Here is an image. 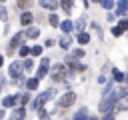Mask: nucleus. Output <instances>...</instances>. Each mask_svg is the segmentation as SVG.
<instances>
[{"instance_id":"obj_17","label":"nucleus","mask_w":128,"mask_h":120,"mask_svg":"<svg viewBox=\"0 0 128 120\" xmlns=\"http://www.w3.org/2000/svg\"><path fill=\"white\" fill-rule=\"evenodd\" d=\"M48 72H50V68L40 64V66H38V70H36V78H38V80H44V78L48 76Z\"/></svg>"},{"instance_id":"obj_32","label":"nucleus","mask_w":128,"mask_h":120,"mask_svg":"<svg viewBox=\"0 0 128 120\" xmlns=\"http://www.w3.org/2000/svg\"><path fill=\"white\" fill-rule=\"evenodd\" d=\"M118 26H120L122 30H128V18H122V20L118 22Z\"/></svg>"},{"instance_id":"obj_16","label":"nucleus","mask_w":128,"mask_h":120,"mask_svg":"<svg viewBox=\"0 0 128 120\" xmlns=\"http://www.w3.org/2000/svg\"><path fill=\"white\" fill-rule=\"evenodd\" d=\"M48 24H50V26H54V28H60V24H62V22H60L58 14L50 12V14H48Z\"/></svg>"},{"instance_id":"obj_5","label":"nucleus","mask_w":128,"mask_h":120,"mask_svg":"<svg viewBox=\"0 0 128 120\" xmlns=\"http://www.w3.org/2000/svg\"><path fill=\"white\" fill-rule=\"evenodd\" d=\"M66 76H68V72H66V64H56L54 70H52V74H50V78H52L54 82H64Z\"/></svg>"},{"instance_id":"obj_24","label":"nucleus","mask_w":128,"mask_h":120,"mask_svg":"<svg viewBox=\"0 0 128 120\" xmlns=\"http://www.w3.org/2000/svg\"><path fill=\"white\" fill-rule=\"evenodd\" d=\"M40 6H42V8H48V10H56V8L60 6V2H46V0H44V2H40Z\"/></svg>"},{"instance_id":"obj_42","label":"nucleus","mask_w":128,"mask_h":120,"mask_svg":"<svg viewBox=\"0 0 128 120\" xmlns=\"http://www.w3.org/2000/svg\"><path fill=\"white\" fill-rule=\"evenodd\" d=\"M2 86H4V80H2V76H0V90H2Z\"/></svg>"},{"instance_id":"obj_43","label":"nucleus","mask_w":128,"mask_h":120,"mask_svg":"<svg viewBox=\"0 0 128 120\" xmlns=\"http://www.w3.org/2000/svg\"><path fill=\"white\" fill-rule=\"evenodd\" d=\"M88 120H98V118H96V116H90V118H88Z\"/></svg>"},{"instance_id":"obj_45","label":"nucleus","mask_w":128,"mask_h":120,"mask_svg":"<svg viewBox=\"0 0 128 120\" xmlns=\"http://www.w3.org/2000/svg\"><path fill=\"white\" fill-rule=\"evenodd\" d=\"M126 82H128V72H126Z\"/></svg>"},{"instance_id":"obj_2","label":"nucleus","mask_w":128,"mask_h":120,"mask_svg":"<svg viewBox=\"0 0 128 120\" xmlns=\"http://www.w3.org/2000/svg\"><path fill=\"white\" fill-rule=\"evenodd\" d=\"M8 74H10L12 82H24V66H22V62H12L8 66Z\"/></svg>"},{"instance_id":"obj_33","label":"nucleus","mask_w":128,"mask_h":120,"mask_svg":"<svg viewBox=\"0 0 128 120\" xmlns=\"http://www.w3.org/2000/svg\"><path fill=\"white\" fill-rule=\"evenodd\" d=\"M54 44H56V42H54V40H52V38H46V40H44V44H42V46H44V48H50V46H54Z\"/></svg>"},{"instance_id":"obj_12","label":"nucleus","mask_w":128,"mask_h":120,"mask_svg":"<svg viewBox=\"0 0 128 120\" xmlns=\"http://www.w3.org/2000/svg\"><path fill=\"white\" fill-rule=\"evenodd\" d=\"M24 34H26V38H30V40H36V38L40 36V28H36V26H30V28H26V30H24Z\"/></svg>"},{"instance_id":"obj_10","label":"nucleus","mask_w":128,"mask_h":120,"mask_svg":"<svg viewBox=\"0 0 128 120\" xmlns=\"http://www.w3.org/2000/svg\"><path fill=\"white\" fill-rule=\"evenodd\" d=\"M60 30H62V34H64V36H70V32H72V30H76V26H74V22H72V20H62Z\"/></svg>"},{"instance_id":"obj_44","label":"nucleus","mask_w":128,"mask_h":120,"mask_svg":"<svg viewBox=\"0 0 128 120\" xmlns=\"http://www.w3.org/2000/svg\"><path fill=\"white\" fill-rule=\"evenodd\" d=\"M12 120H22V118H16V116H12Z\"/></svg>"},{"instance_id":"obj_36","label":"nucleus","mask_w":128,"mask_h":120,"mask_svg":"<svg viewBox=\"0 0 128 120\" xmlns=\"http://www.w3.org/2000/svg\"><path fill=\"white\" fill-rule=\"evenodd\" d=\"M6 18H8V14H6V10L0 6V20H6Z\"/></svg>"},{"instance_id":"obj_30","label":"nucleus","mask_w":128,"mask_h":120,"mask_svg":"<svg viewBox=\"0 0 128 120\" xmlns=\"http://www.w3.org/2000/svg\"><path fill=\"white\" fill-rule=\"evenodd\" d=\"M122 34H124V30H122V28H120L118 24H116V26H112V36H116V38H120Z\"/></svg>"},{"instance_id":"obj_28","label":"nucleus","mask_w":128,"mask_h":120,"mask_svg":"<svg viewBox=\"0 0 128 120\" xmlns=\"http://www.w3.org/2000/svg\"><path fill=\"white\" fill-rule=\"evenodd\" d=\"M14 116H16V118H22V120H24V116H26V108H24V106H18V108L14 110Z\"/></svg>"},{"instance_id":"obj_26","label":"nucleus","mask_w":128,"mask_h":120,"mask_svg":"<svg viewBox=\"0 0 128 120\" xmlns=\"http://www.w3.org/2000/svg\"><path fill=\"white\" fill-rule=\"evenodd\" d=\"M74 26H76V30H78V34H80V32H86V30H84V28H86V20H84V18H80V20H76V22H74Z\"/></svg>"},{"instance_id":"obj_8","label":"nucleus","mask_w":128,"mask_h":120,"mask_svg":"<svg viewBox=\"0 0 128 120\" xmlns=\"http://www.w3.org/2000/svg\"><path fill=\"white\" fill-rule=\"evenodd\" d=\"M114 14H116V18H126V16H128V2H126V0L118 2V4H116Z\"/></svg>"},{"instance_id":"obj_18","label":"nucleus","mask_w":128,"mask_h":120,"mask_svg":"<svg viewBox=\"0 0 128 120\" xmlns=\"http://www.w3.org/2000/svg\"><path fill=\"white\" fill-rule=\"evenodd\" d=\"M116 4H118V2H112V0H102V2H100V6H102L104 10H108V12H114V10H116Z\"/></svg>"},{"instance_id":"obj_22","label":"nucleus","mask_w":128,"mask_h":120,"mask_svg":"<svg viewBox=\"0 0 128 120\" xmlns=\"http://www.w3.org/2000/svg\"><path fill=\"white\" fill-rule=\"evenodd\" d=\"M42 52H44V46H40V44H34V46H32V58L42 56Z\"/></svg>"},{"instance_id":"obj_25","label":"nucleus","mask_w":128,"mask_h":120,"mask_svg":"<svg viewBox=\"0 0 128 120\" xmlns=\"http://www.w3.org/2000/svg\"><path fill=\"white\" fill-rule=\"evenodd\" d=\"M72 6H74V2H70V0H66V2H60V8H62L66 14H70V12H72Z\"/></svg>"},{"instance_id":"obj_1","label":"nucleus","mask_w":128,"mask_h":120,"mask_svg":"<svg viewBox=\"0 0 128 120\" xmlns=\"http://www.w3.org/2000/svg\"><path fill=\"white\" fill-rule=\"evenodd\" d=\"M54 94H56V90H54V88H48V90H44L42 94H38V96L32 100V110L40 112V110L44 108V104H46L48 100H52V98H54Z\"/></svg>"},{"instance_id":"obj_39","label":"nucleus","mask_w":128,"mask_h":120,"mask_svg":"<svg viewBox=\"0 0 128 120\" xmlns=\"http://www.w3.org/2000/svg\"><path fill=\"white\" fill-rule=\"evenodd\" d=\"M102 120H116V116H114V112H112V114H106V116H102Z\"/></svg>"},{"instance_id":"obj_9","label":"nucleus","mask_w":128,"mask_h":120,"mask_svg":"<svg viewBox=\"0 0 128 120\" xmlns=\"http://www.w3.org/2000/svg\"><path fill=\"white\" fill-rule=\"evenodd\" d=\"M32 22H34V14H32L30 10H24V12L20 14V24H22V26H26V28H30V26H32Z\"/></svg>"},{"instance_id":"obj_3","label":"nucleus","mask_w":128,"mask_h":120,"mask_svg":"<svg viewBox=\"0 0 128 120\" xmlns=\"http://www.w3.org/2000/svg\"><path fill=\"white\" fill-rule=\"evenodd\" d=\"M20 98H22V94H8V96H4L2 98V108L4 110H8V108H18V102H20Z\"/></svg>"},{"instance_id":"obj_37","label":"nucleus","mask_w":128,"mask_h":120,"mask_svg":"<svg viewBox=\"0 0 128 120\" xmlns=\"http://www.w3.org/2000/svg\"><path fill=\"white\" fill-rule=\"evenodd\" d=\"M40 64H42V66H48V68H50V58H42V60H40Z\"/></svg>"},{"instance_id":"obj_15","label":"nucleus","mask_w":128,"mask_h":120,"mask_svg":"<svg viewBox=\"0 0 128 120\" xmlns=\"http://www.w3.org/2000/svg\"><path fill=\"white\" fill-rule=\"evenodd\" d=\"M90 118V114H88V108L86 106H82L76 114H74V120H88Z\"/></svg>"},{"instance_id":"obj_23","label":"nucleus","mask_w":128,"mask_h":120,"mask_svg":"<svg viewBox=\"0 0 128 120\" xmlns=\"http://www.w3.org/2000/svg\"><path fill=\"white\" fill-rule=\"evenodd\" d=\"M22 66H24V70H26V72H30V70L34 68V58L30 56V58H26V60H22Z\"/></svg>"},{"instance_id":"obj_29","label":"nucleus","mask_w":128,"mask_h":120,"mask_svg":"<svg viewBox=\"0 0 128 120\" xmlns=\"http://www.w3.org/2000/svg\"><path fill=\"white\" fill-rule=\"evenodd\" d=\"M116 110H120V112H126V110H128V100H120V102L116 104Z\"/></svg>"},{"instance_id":"obj_7","label":"nucleus","mask_w":128,"mask_h":120,"mask_svg":"<svg viewBox=\"0 0 128 120\" xmlns=\"http://www.w3.org/2000/svg\"><path fill=\"white\" fill-rule=\"evenodd\" d=\"M24 36H26L24 32H16V34H14L12 38H10V44H8V50H10V52H14L16 48L20 50V46H24V44H22V38H24Z\"/></svg>"},{"instance_id":"obj_34","label":"nucleus","mask_w":128,"mask_h":120,"mask_svg":"<svg viewBox=\"0 0 128 120\" xmlns=\"http://www.w3.org/2000/svg\"><path fill=\"white\" fill-rule=\"evenodd\" d=\"M106 20H108V22H114V20H116V14H114V12H108V14H106Z\"/></svg>"},{"instance_id":"obj_21","label":"nucleus","mask_w":128,"mask_h":120,"mask_svg":"<svg viewBox=\"0 0 128 120\" xmlns=\"http://www.w3.org/2000/svg\"><path fill=\"white\" fill-rule=\"evenodd\" d=\"M90 30H94V32H96V36H98L100 40L104 38V32H102V26H100L98 22H90Z\"/></svg>"},{"instance_id":"obj_6","label":"nucleus","mask_w":128,"mask_h":120,"mask_svg":"<svg viewBox=\"0 0 128 120\" xmlns=\"http://www.w3.org/2000/svg\"><path fill=\"white\" fill-rule=\"evenodd\" d=\"M98 110L106 116V114H112L114 110H116V102L112 100V98H102L100 100V104H98Z\"/></svg>"},{"instance_id":"obj_38","label":"nucleus","mask_w":128,"mask_h":120,"mask_svg":"<svg viewBox=\"0 0 128 120\" xmlns=\"http://www.w3.org/2000/svg\"><path fill=\"white\" fill-rule=\"evenodd\" d=\"M108 82H110V80H108L106 76H100V78H98V84H108Z\"/></svg>"},{"instance_id":"obj_19","label":"nucleus","mask_w":128,"mask_h":120,"mask_svg":"<svg viewBox=\"0 0 128 120\" xmlns=\"http://www.w3.org/2000/svg\"><path fill=\"white\" fill-rule=\"evenodd\" d=\"M76 40H78V44L86 46V44L90 42V34H88V32H80V34H76Z\"/></svg>"},{"instance_id":"obj_11","label":"nucleus","mask_w":128,"mask_h":120,"mask_svg":"<svg viewBox=\"0 0 128 120\" xmlns=\"http://www.w3.org/2000/svg\"><path fill=\"white\" fill-rule=\"evenodd\" d=\"M112 80L118 82V84H122V82H126V74L122 70H118V68H112Z\"/></svg>"},{"instance_id":"obj_41","label":"nucleus","mask_w":128,"mask_h":120,"mask_svg":"<svg viewBox=\"0 0 128 120\" xmlns=\"http://www.w3.org/2000/svg\"><path fill=\"white\" fill-rule=\"evenodd\" d=\"M2 66H4V56L0 54V68H2Z\"/></svg>"},{"instance_id":"obj_20","label":"nucleus","mask_w":128,"mask_h":120,"mask_svg":"<svg viewBox=\"0 0 128 120\" xmlns=\"http://www.w3.org/2000/svg\"><path fill=\"white\" fill-rule=\"evenodd\" d=\"M18 54H20L24 60H26V58H30V56H32V46H26V44H24V46H20Z\"/></svg>"},{"instance_id":"obj_35","label":"nucleus","mask_w":128,"mask_h":120,"mask_svg":"<svg viewBox=\"0 0 128 120\" xmlns=\"http://www.w3.org/2000/svg\"><path fill=\"white\" fill-rule=\"evenodd\" d=\"M20 102H22V104H28V102H30V94H22Z\"/></svg>"},{"instance_id":"obj_40","label":"nucleus","mask_w":128,"mask_h":120,"mask_svg":"<svg viewBox=\"0 0 128 120\" xmlns=\"http://www.w3.org/2000/svg\"><path fill=\"white\" fill-rule=\"evenodd\" d=\"M4 114H6V110L2 108V110H0V120H4Z\"/></svg>"},{"instance_id":"obj_13","label":"nucleus","mask_w":128,"mask_h":120,"mask_svg":"<svg viewBox=\"0 0 128 120\" xmlns=\"http://www.w3.org/2000/svg\"><path fill=\"white\" fill-rule=\"evenodd\" d=\"M58 46H60L64 52H68V50H70V46H72V38H70V36H62V38L58 40Z\"/></svg>"},{"instance_id":"obj_4","label":"nucleus","mask_w":128,"mask_h":120,"mask_svg":"<svg viewBox=\"0 0 128 120\" xmlns=\"http://www.w3.org/2000/svg\"><path fill=\"white\" fill-rule=\"evenodd\" d=\"M74 102H76V94H74L72 90H68V92H64V94L58 98V108H70Z\"/></svg>"},{"instance_id":"obj_31","label":"nucleus","mask_w":128,"mask_h":120,"mask_svg":"<svg viewBox=\"0 0 128 120\" xmlns=\"http://www.w3.org/2000/svg\"><path fill=\"white\" fill-rule=\"evenodd\" d=\"M38 116H40V120H50V114L46 112V108H42V110L38 112Z\"/></svg>"},{"instance_id":"obj_14","label":"nucleus","mask_w":128,"mask_h":120,"mask_svg":"<svg viewBox=\"0 0 128 120\" xmlns=\"http://www.w3.org/2000/svg\"><path fill=\"white\" fill-rule=\"evenodd\" d=\"M38 86H40V80H38L36 76H32V78H28V80H26V88H28L30 92H34Z\"/></svg>"},{"instance_id":"obj_27","label":"nucleus","mask_w":128,"mask_h":120,"mask_svg":"<svg viewBox=\"0 0 128 120\" xmlns=\"http://www.w3.org/2000/svg\"><path fill=\"white\" fill-rule=\"evenodd\" d=\"M84 54H86V52H84V48H76V50L72 52V58H74V60H82V58H84Z\"/></svg>"}]
</instances>
